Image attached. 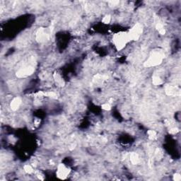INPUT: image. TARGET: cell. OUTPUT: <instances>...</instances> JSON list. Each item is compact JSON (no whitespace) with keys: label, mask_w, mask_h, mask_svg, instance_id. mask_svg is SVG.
I'll list each match as a JSON object with an SVG mask.
<instances>
[{"label":"cell","mask_w":181,"mask_h":181,"mask_svg":"<svg viewBox=\"0 0 181 181\" xmlns=\"http://www.w3.org/2000/svg\"><path fill=\"white\" fill-rule=\"evenodd\" d=\"M113 41L117 50L120 51L126 46V45L127 44L128 42L130 41V40L129 38L127 33L120 32L114 35Z\"/></svg>","instance_id":"6da1fadb"},{"label":"cell","mask_w":181,"mask_h":181,"mask_svg":"<svg viewBox=\"0 0 181 181\" xmlns=\"http://www.w3.org/2000/svg\"><path fill=\"white\" fill-rule=\"evenodd\" d=\"M164 55L161 51H153L148 60L144 62V67H151L160 64L163 61Z\"/></svg>","instance_id":"7a4b0ae2"},{"label":"cell","mask_w":181,"mask_h":181,"mask_svg":"<svg viewBox=\"0 0 181 181\" xmlns=\"http://www.w3.org/2000/svg\"><path fill=\"white\" fill-rule=\"evenodd\" d=\"M143 32L142 25L140 23L135 24L127 33L129 38L130 40H137Z\"/></svg>","instance_id":"3957f363"},{"label":"cell","mask_w":181,"mask_h":181,"mask_svg":"<svg viewBox=\"0 0 181 181\" xmlns=\"http://www.w3.org/2000/svg\"><path fill=\"white\" fill-rule=\"evenodd\" d=\"M70 173V169L68 168L67 167L65 166L64 164L61 163L57 167V176L60 179L64 180L65 178H67L68 175Z\"/></svg>","instance_id":"277c9868"},{"label":"cell","mask_w":181,"mask_h":181,"mask_svg":"<svg viewBox=\"0 0 181 181\" xmlns=\"http://www.w3.org/2000/svg\"><path fill=\"white\" fill-rule=\"evenodd\" d=\"M33 71H34V68L31 67V66H27V67L20 69L17 71L16 76L18 77H19V78L25 77V76H28L29 75L32 74Z\"/></svg>","instance_id":"5b68a950"},{"label":"cell","mask_w":181,"mask_h":181,"mask_svg":"<svg viewBox=\"0 0 181 181\" xmlns=\"http://www.w3.org/2000/svg\"><path fill=\"white\" fill-rule=\"evenodd\" d=\"M48 38V34L43 29H40L36 33V39L38 40V42H44L45 40Z\"/></svg>","instance_id":"8992f818"},{"label":"cell","mask_w":181,"mask_h":181,"mask_svg":"<svg viewBox=\"0 0 181 181\" xmlns=\"http://www.w3.org/2000/svg\"><path fill=\"white\" fill-rule=\"evenodd\" d=\"M21 98L19 97H16L14 99L12 100L11 104H10V107H11V110H16L18 108L20 107L21 104Z\"/></svg>","instance_id":"52a82bcc"},{"label":"cell","mask_w":181,"mask_h":181,"mask_svg":"<svg viewBox=\"0 0 181 181\" xmlns=\"http://www.w3.org/2000/svg\"><path fill=\"white\" fill-rule=\"evenodd\" d=\"M166 91L167 94L168 95H170V96H173V95H179L177 93H180V91L179 90H177L175 87H174V86H168V87H167L166 89Z\"/></svg>","instance_id":"ba28073f"},{"label":"cell","mask_w":181,"mask_h":181,"mask_svg":"<svg viewBox=\"0 0 181 181\" xmlns=\"http://www.w3.org/2000/svg\"><path fill=\"white\" fill-rule=\"evenodd\" d=\"M156 29L159 31V33L161 35H164V34L166 33V30L164 29L163 24L161 23L160 22H158V23H156Z\"/></svg>","instance_id":"9c48e42d"},{"label":"cell","mask_w":181,"mask_h":181,"mask_svg":"<svg viewBox=\"0 0 181 181\" xmlns=\"http://www.w3.org/2000/svg\"><path fill=\"white\" fill-rule=\"evenodd\" d=\"M153 79H152V82H153V84H154V85H160V84H163V81H162V79L160 78L159 76H153Z\"/></svg>","instance_id":"30bf717a"},{"label":"cell","mask_w":181,"mask_h":181,"mask_svg":"<svg viewBox=\"0 0 181 181\" xmlns=\"http://www.w3.org/2000/svg\"><path fill=\"white\" fill-rule=\"evenodd\" d=\"M130 161L133 164H137L139 162V156L137 153H133L130 156Z\"/></svg>","instance_id":"8fae6325"},{"label":"cell","mask_w":181,"mask_h":181,"mask_svg":"<svg viewBox=\"0 0 181 181\" xmlns=\"http://www.w3.org/2000/svg\"><path fill=\"white\" fill-rule=\"evenodd\" d=\"M147 134L149 135V138L150 139H155L156 138V132L154 130H149L147 132Z\"/></svg>","instance_id":"7c38bea8"},{"label":"cell","mask_w":181,"mask_h":181,"mask_svg":"<svg viewBox=\"0 0 181 181\" xmlns=\"http://www.w3.org/2000/svg\"><path fill=\"white\" fill-rule=\"evenodd\" d=\"M55 78L56 82H57L59 85L64 86V81L62 80V79L61 78L60 76H59V75H55Z\"/></svg>","instance_id":"4fadbf2b"},{"label":"cell","mask_w":181,"mask_h":181,"mask_svg":"<svg viewBox=\"0 0 181 181\" xmlns=\"http://www.w3.org/2000/svg\"><path fill=\"white\" fill-rule=\"evenodd\" d=\"M23 169L25 170V173H32L33 172V168L30 165H25V166L23 167Z\"/></svg>","instance_id":"5bb4252c"},{"label":"cell","mask_w":181,"mask_h":181,"mask_svg":"<svg viewBox=\"0 0 181 181\" xmlns=\"http://www.w3.org/2000/svg\"><path fill=\"white\" fill-rule=\"evenodd\" d=\"M110 20H111V17H110V15H106V16H105L103 17L102 21L104 23H106V24H108L110 22Z\"/></svg>","instance_id":"9a60e30c"},{"label":"cell","mask_w":181,"mask_h":181,"mask_svg":"<svg viewBox=\"0 0 181 181\" xmlns=\"http://www.w3.org/2000/svg\"><path fill=\"white\" fill-rule=\"evenodd\" d=\"M102 108H103V110H110V108H111V107H110V105L109 103H104L102 105Z\"/></svg>","instance_id":"2e32d148"},{"label":"cell","mask_w":181,"mask_h":181,"mask_svg":"<svg viewBox=\"0 0 181 181\" xmlns=\"http://www.w3.org/2000/svg\"><path fill=\"white\" fill-rule=\"evenodd\" d=\"M173 180L175 181H180L181 180V176L180 174L176 173L173 175Z\"/></svg>","instance_id":"e0dca14e"},{"label":"cell","mask_w":181,"mask_h":181,"mask_svg":"<svg viewBox=\"0 0 181 181\" xmlns=\"http://www.w3.org/2000/svg\"><path fill=\"white\" fill-rule=\"evenodd\" d=\"M177 132H178V130H177V128H172L171 130H170V134H176Z\"/></svg>","instance_id":"ac0fdd59"}]
</instances>
